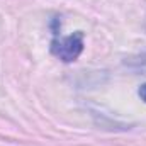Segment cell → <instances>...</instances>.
<instances>
[{
    "label": "cell",
    "instance_id": "obj_2",
    "mask_svg": "<svg viewBox=\"0 0 146 146\" xmlns=\"http://www.w3.org/2000/svg\"><path fill=\"white\" fill-rule=\"evenodd\" d=\"M126 65L136 72H146V53L143 54H138V56H133L126 61Z\"/></svg>",
    "mask_w": 146,
    "mask_h": 146
},
{
    "label": "cell",
    "instance_id": "obj_3",
    "mask_svg": "<svg viewBox=\"0 0 146 146\" xmlns=\"http://www.w3.org/2000/svg\"><path fill=\"white\" fill-rule=\"evenodd\" d=\"M138 94H139V97H141V100H145V102H146V83H143V85L139 87V90H138Z\"/></svg>",
    "mask_w": 146,
    "mask_h": 146
},
{
    "label": "cell",
    "instance_id": "obj_1",
    "mask_svg": "<svg viewBox=\"0 0 146 146\" xmlns=\"http://www.w3.org/2000/svg\"><path fill=\"white\" fill-rule=\"evenodd\" d=\"M83 46H85V42H83V33L76 31V33H73L70 36H65V37L56 36L54 37L51 41V53L58 60H61L65 63H72V61H75L82 54Z\"/></svg>",
    "mask_w": 146,
    "mask_h": 146
}]
</instances>
